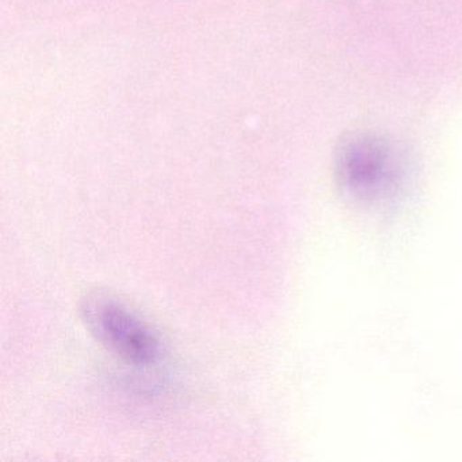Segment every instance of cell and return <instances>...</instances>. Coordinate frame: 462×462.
I'll use <instances>...</instances> for the list:
<instances>
[{
  "label": "cell",
  "mask_w": 462,
  "mask_h": 462,
  "mask_svg": "<svg viewBox=\"0 0 462 462\" xmlns=\"http://www.w3.org/2000/svg\"><path fill=\"white\" fill-rule=\"evenodd\" d=\"M80 315L96 339L125 364L151 367L161 361L163 345L158 332L116 297L88 294L80 305Z\"/></svg>",
  "instance_id": "2"
},
{
  "label": "cell",
  "mask_w": 462,
  "mask_h": 462,
  "mask_svg": "<svg viewBox=\"0 0 462 462\" xmlns=\"http://www.w3.org/2000/svg\"><path fill=\"white\" fill-rule=\"evenodd\" d=\"M335 171L343 190L356 201L385 204L404 188L408 161L404 151L391 140L358 134L340 145Z\"/></svg>",
  "instance_id": "1"
}]
</instances>
